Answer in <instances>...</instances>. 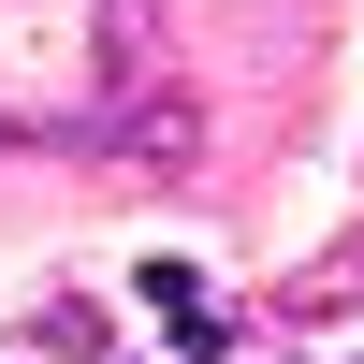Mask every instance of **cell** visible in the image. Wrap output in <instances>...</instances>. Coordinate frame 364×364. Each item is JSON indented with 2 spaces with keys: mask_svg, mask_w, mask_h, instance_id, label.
<instances>
[]
</instances>
